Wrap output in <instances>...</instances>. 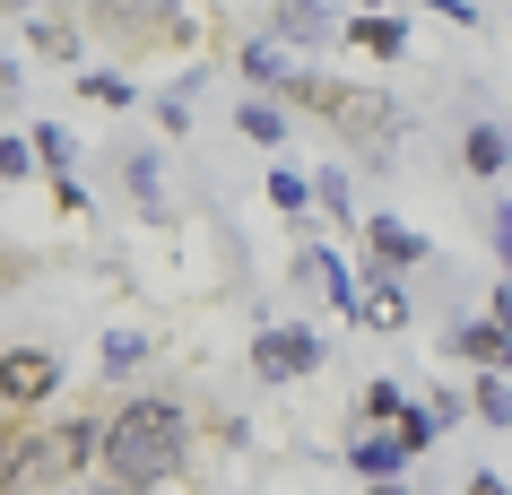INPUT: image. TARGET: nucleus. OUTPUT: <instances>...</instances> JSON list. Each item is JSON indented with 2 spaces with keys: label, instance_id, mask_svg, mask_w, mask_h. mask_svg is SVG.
<instances>
[{
  "label": "nucleus",
  "instance_id": "obj_15",
  "mask_svg": "<svg viewBox=\"0 0 512 495\" xmlns=\"http://www.w3.org/2000/svg\"><path fill=\"white\" fill-rule=\"evenodd\" d=\"M270 200L287 209V218H304V209H313V183H304L296 165H270Z\"/></svg>",
  "mask_w": 512,
  "mask_h": 495
},
{
  "label": "nucleus",
  "instance_id": "obj_29",
  "mask_svg": "<svg viewBox=\"0 0 512 495\" xmlns=\"http://www.w3.org/2000/svg\"><path fill=\"white\" fill-rule=\"evenodd\" d=\"M157 495H174V487H157Z\"/></svg>",
  "mask_w": 512,
  "mask_h": 495
},
{
  "label": "nucleus",
  "instance_id": "obj_14",
  "mask_svg": "<svg viewBox=\"0 0 512 495\" xmlns=\"http://www.w3.org/2000/svg\"><path fill=\"white\" fill-rule=\"evenodd\" d=\"M469 409H478L486 426H512V391H504V374H478V383H469Z\"/></svg>",
  "mask_w": 512,
  "mask_h": 495
},
{
  "label": "nucleus",
  "instance_id": "obj_23",
  "mask_svg": "<svg viewBox=\"0 0 512 495\" xmlns=\"http://www.w3.org/2000/svg\"><path fill=\"white\" fill-rule=\"evenodd\" d=\"M87 96H96V105H113V113H122V105H131V79H113V70H96V79H87Z\"/></svg>",
  "mask_w": 512,
  "mask_h": 495
},
{
  "label": "nucleus",
  "instance_id": "obj_7",
  "mask_svg": "<svg viewBox=\"0 0 512 495\" xmlns=\"http://www.w3.org/2000/svg\"><path fill=\"white\" fill-rule=\"evenodd\" d=\"M322 35H339V18H330V9H313V0H287V9H270V44H278V53L322 44Z\"/></svg>",
  "mask_w": 512,
  "mask_h": 495
},
{
  "label": "nucleus",
  "instance_id": "obj_13",
  "mask_svg": "<svg viewBox=\"0 0 512 495\" xmlns=\"http://www.w3.org/2000/svg\"><path fill=\"white\" fill-rule=\"evenodd\" d=\"M122 174H131V200H139V209H165V183H157V148H131V157H122Z\"/></svg>",
  "mask_w": 512,
  "mask_h": 495
},
{
  "label": "nucleus",
  "instance_id": "obj_9",
  "mask_svg": "<svg viewBox=\"0 0 512 495\" xmlns=\"http://www.w3.org/2000/svg\"><path fill=\"white\" fill-rule=\"evenodd\" d=\"M365 252H374V270H408V261H426V235L400 218H374L365 226Z\"/></svg>",
  "mask_w": 512,
  "mask_h": 495
},
{
  "label": "nucleus",
  "instance_id": "obj_10",
  "mask_svg": "<svg viewBox=\"0 0 512 495\" xmlns=\"http://www.w3.org/2000/svg\"><path fill=\"white\" fill-rule=\"evenodd\" d=\"M339 35H348V44H365V53H382V61L408 53V18H391V9H374V18H339Z\"/></svg>",
  "mask_w": 512,
  "mask_h": 495
},
{
  "label": "nucleus",
  "instance_id": "obj_18",
  "mask_svg": "<svg viewBox=\"0 0 512 495\" xmlns=\"http://www.w3.org/2000/svg\"><path fill=\"white\" fill-rule=\"evenodd\" d=\"M391 435H400V452L417 461V452H434V417H426V409H400V426H391Z\"/></svg>",
  "mask_w": 512,
  "mask_h": 495
},
{
  "label": "nucleus",
  "instance_id": "obj_21",
  "mask_svg": "<svg viewBox=\"0 0 512 495\" xmlns=\"http://www.w3.org/2000/svg\"><path fill=\"white\" fill-rule=\"evenodd\" d=\"M35 174V148L27 139H0V183H27Z\"/></svg>",
  "mask_w": 512,
  "mask_h": 495
},
{
  "label": "nucleus",
  "instance_id": "obj_22",
  "mask_svg": "<svg viewBox=\"0 0 512 495\" xmlns=\"http://www.w3.org/2000/svg\"><path fill=\"white\" fill-rule=\"evenodd\" d=\"M400 409H408L400 383H374V391H365V417H382V426H400Z\"/></svg>",
  "mask_w": 512,
  "mask_h": 495
},
{
  "label": "nucleus",
  "instance_id": "obj_17",
  "mask_svg": "<svg viewBox=\"0 0 512 495\" xmlns=\"http://www.w3.org/2000/svg\"><path fill=\"white\" fill-rule=\"evenodd\" d=\"M243 70H252V79H270V87H287V53H278L270 35H261V44H243Z\"/></svg>",
  "mask_w": 512,
  "mask_h": 495
},
{
  "label": "nucleus",
  "instance_id": "obj_1",
  "mask_svg": "<svg viewBox=\"0 0 512 495\" xmlns=\"http://www.w3.org/2000/svg\"><path fill=\"white\" fill-rule=\"evenodd\" d=\"M183 461H191V409H183V400H131V409L105 417L96 469H105L113 487L157 495V487L183 478Z\"/></svg>",
  "mask_w": 512,
  "mask_h": 495
},
{
  "label": "nucleus",
  "instance_id": "obj_8",
  "mask_svg": "<svg viewBox=\"0 0 512 495\" xmlns=\"http://www.w3.org/2000/svg\"><path fill=\"white\" fill-rule=\"evenodd\" d=\"M460 165H469L478 183H495V174L512 165V131L504 122H469V131H460Z\"/></svg>",
  "mask_w": 512,
  "mask_h": 495
},
{
  "label": "nucleus",
  "instance_id": "obj_26",
  "mask_svg": "<svg viewBox=\"0 0 512 495\" xmlns=\"http://www.w3.org/2000/svg\"><path fill=\"white\" fill-rule=\"evenodd\" d=\"M469 495H512V487L495 478V469H478V478H469Z\"/></svg>",
  "mask_w": 512,
  "mask_h": 495
},
{
  "label": "nucleus",
  "instance_id": "obj_4",
  "mask_svg": "<svg viewBox=\"0 0 512 495\" xmlns=\"http://www.w3.org/2000/svg\"><path fill=\"white\" fill-rule=\"evenodd\" d=\"M313 365H322V339H313L304 322L252 339V374H261V383H296V374H313Z\"/></svg>",
  "mask_w": 512,
  "mask_h": 495
},
{
  "label": "nucleus",
  "instance_id": "obj_20",
  "mask_svg": "<svg viewBox=\"0 0 512 495\" xmlns=\"http://www.w3.org/2000/svg\"><path fill=\"white\" fill-rule=\"evenodd\" d=\"M27 148H35V157H44V165H70V157H79V148H70V131H61V122H44V131H35Z\"/></svg>",
  "mask_w": 512,
  "mask_h": 495
},
{
  "label": "nucleus",
  "instance_id": "obj_12",
  "mask_svg": "<svg viewBox=\"0 0 512 495\" xmlns=\"http://www.w3.org/2000/svg\"><path fill=\"white\" fill-rule=\"evenodd\" d=\"M27 44H35V53H53V61H79V53H87L70 18H35V27H27Z\"/></svg>",
  "mask_w": 512,
  "mask_h": 495
},
{
  "label": "nucleus",
  "instance_id": "obj_5",
  "mask_svg": "<svg viewBox=\"0 0 512 495\" xmlns=\"http://www.w3.org/2000/svg\"><path fill=\"white\" fill-rule=\"evenodd\" d=\"M452 348H460L469 365H486V374H504V365H512V322L478 313V322H460V330H452Z\"/></svg>",
  "mask_w": 512,
  "mask_h": 495
},
{
  "label": "nucleus",
  "instance_id": "obj_24",
  "mask_svg": "<svg viewBox=\"0 0 512 495\" xmlns=\"http://www.w3.org/2000/svg\"><path fill=\"white\" fill-rule=\"evenodd\" d=\"M322 200H330V218H339V226H356V200H348V174H330V183H322Z\"/></svg>",
  "mask_w": 512,
  "mask_h": 495
},
{
  "label": "nucleus",
  "instance_id": "obj_6",
  "mask_svg": "<svg viewBox=\"0 0 512 495\" xmlns=\"http://www.w3.org/2000/svg\"><path fill=\"white\" fill-rule=\"evenodd\" d=\"M348 313H356V322H374V330H408V296H400V278H391V270H365V287H356Z\"/></svg>",
  "mask_w": 512,
  "mask_h": 495
},
{
  "label": "nucleus",
  "instance_id": "obj_16",
  "mask_svg": "<svg viewBox=\"0 0 512 495\" xmlns=\"http://www.w3.org/2000/svg\"><path fill=\"white\" fill-rule=\"evenodd\" d=\"M235 122H243V139H261V148H278V139H287V113H278V105H243Z\"/></svg>",
  "mask_w": 512,
  "mask_h": 495
},
{
  "label": "nucleus",
  "instance_id": "obj_27",
  "mask_svg": "<svg viewBox=\"0 0 512 495\" xmlns=\"http://www.w3.org/2000/svg\"><path fill=\"white\" fill-rule=\"evenodd\" d=\"M70 495H131V487H113V478H79Z\"/></svg>",
  "mask_w": 512,
  "mask_h": 495
},
{
  "label": "nucleus",
  "instance_id": "obj_25",
  "mask_svg": "<svg viewBox=\"0 0 512 495\" xmlns=\"http://www.w3.org/2000/svg\"><path fill=\"white\" fill-rule=\"evenodd\" d=\"M495 252H504V287H512V209H495Z\"/></svg>",
  "mask_w": 512,
  "mask_h": 495
},
{
  "label": "nucleus",
  "instance_id": "obj_11",
  "mask_svg": "<svg viewBox=\"0 0 512 495\" xmlns=\"http://www.w3.org/2000/svg\"><path fill=\"white\" fill-rule=\"evenodd\" d=\"M348 461H356V478H391L408 452H400V435L382 426V435H356V443H348Z\"/></svg>",
  "mask_w": 512,
  "mask_h": 495
},
{
  "label": "nucleus",
  "instance_id": "obj_19",
  "mask_svg": "<svg viewBox=\"0 0 512 495\" xmlns=\"http://www.w3.org/2000/svg\"><path fill=\"white\" fill-rule=\"evenodd\" d=\"M105 365H113V374L148 365V339H139V330H113V339H105Z\"/></svg>",
  "mask_w": 512,
  "mask_h": 495
},
{
  "label": "nucleus",
  "instance_id": "obj_28",
  "mask_svg": "<svg viewBox=\"0 0 512 495\" xmlns=\"http://www.w3.org/2000/svg\"><path fill=\"white\" fill-rule=\"evenodd\" d=\"M365 495H408V487H400V478H374V487H365Z\"/></svg>",
  "mask_w": 512,
  "mask_h": 495
},
{
  "label": "nucleus",
  "instance_id": "obj_3",
  "mask_svg": "<svg viewBox=\"0 0 512 495\" xmlns=\"http://www.w3.org/2000/svg\"><path fill=\"white\" fill-rule=\"evenodd\" d=\"M53 391H61V357L53 348H0V409L9 417L44 409Z\"/></svg>",
  "mask_w": 512,
  "mask_h": 495
},
{
  "label": "nucleus",
  "instance_id": "obj_2",
  "mask_svg": "<svg viewBox=\"0 0 512 495\" xmlns=\"http://www.w3.org/2000/svg\"><path fill=\"white\" fill-rule=\"evenodd\" d=\"M96 443H105V417H96V409H87V417H61V426H35V435H27V461H18V495L87 478Z\"/></svg>",
  "mask_w": 512,
  "mask_h": 495
}]
</instances>
